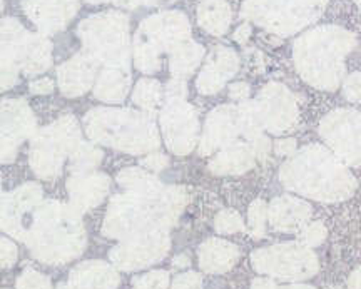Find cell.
<instances>
[{
	"mask_svg": "<svg viewBox=\"0 0 361 289\" xmlns=\"http://www.w3.org/2000/svg\"><path fill=\"white\" fill-rule=\"evenodd\" d=\"M281 180L291 191L323 202L346 199L356 187L350 171L322 146L301 149L283 166Z\"/></svg>",
	"mask_w": 361,
	"mask_h": 289,
	"instance_id": "cell-1",
	"label": "cell"
},
{
	"mask_svg": "<svg viewBox=\"0 0 361 289\" xmlns=\"http://www.w3.org/2000/svg\"><path fill=\"white\" fill-rule=\"evenodd\" d=\"M353 44L348 34L323 30L303 40L300 49L301 70L311 84L335 89L343 72L341 56Z\"/></svg>",
	"mask_w": 361,
	"mask_h": 289,
	"instance_id": "cell-2",
	"label": "cell"
},
{
	"mask_svg": "<svg viewBox=\"0 0 361 289\" xmlns=\"http://www.w3.org/2000/svg\"><path fill=\"white\" fill-rule=\"evenodd\" d=\"M252 266L259 273L283 279V281H303L318 273V257L303 242H288L256 251Z\"/></svg>",
	"mask_w": 361,
	"mask_h": 289,
	"instance_id": "cell-3",
	"label": "cell"
},
{
	"mask_svg": "<svg viewBox=\"0 0 361 289\" xmlns=\"http://www.w3.org/2000/svg\"><path fill=\"white\" fill-rule=\"evenodd\" d=\"M329 147L348 164H361V114L356 111H335L319 128Z\"/></svg>",
	"mask_w": 361,
	"mask_h": 289,
	"instance_id": "cell-4",
	"label": "cell"
},
{
	"mask_svg": "<svg viewBox=\"0 0 361 289\" xmlns=\"http://www.w3.org/2000/svg\"><path fill=\"white\" fill-rule=\"evenodd\" d=\"M168 250V241L159 238L135 239L128 245L119 246L112 252V259L123 269H139L144 266L154 263L164 256Z\"/></svg>",
	"mask_w": 361,
	"mask_h": 289,
	"instance_id": "cell-5",
	"label": "cell"
},
{
	"mask_svg": "<svg viewBox=\"0 0 361 289\" xmlns=\"http://www.w3.org/2000/svg\"><path fill=\"white\" fill-rule=\"evenodd\" d=\"M119 276L104 263H85L71 274L61 289H116Z\"/></svg>",
	"mask_w": 361,
	"mask_h": 289,
	"instance_id": "cell-6",
	"label": "cell"
},
{
	"mask_svg": "<svg viewBox=\"0 0 361 289\" xmlns=\"http://www.w3.org/2000/svg\"><path fill=\"white\" fill-rule=\"evenodd\" d=\"M311 207L295 197H281L271 206V223L279 231H298L310 219Z\"/></svg>",
	"mask_w": 361,
	"mask_h": 289,
	"instance_id": "cell-7",
	"label": "cell"
},
{
	"mask_svg": "<svg viewBox=\"0 0 361 289\" xmlns=\"http://www.w3.org/2000/svg\"><path fill=\"white\" fill-rule=\"evenodd\" d=\"M238 250L223 241H209L200 250V264L207 273H223L234 264Z\"/></svg>",
	"mask_w": 361,
	"mask_h": 289,
	"instance_id": "cell-8",
	"label": "cell"
},
{
	"mask_svg": "<svg viewBox=\"0 0 361 289\" xmlns=\"http://www.w3.org/2000/svg\"><path fill=\"white\" fill-rule=\"evenodd\" d=\"M301 242L305 246L313 247V246H319L326 238V228L322 223H313L301 231Z\"/></svg>",
	"mask_w": 361,
	"mask_h": 289,
	"instance_id": "cell-9",
	"label": "cell"
},
{
	"mask_svg": "<svg viewBox=\"0 0 361 289\" xmlns=\"http://www.w3.org/2000/svg\"><path fill=\"white\" fill-rule=\"evenodd\" d=\"M168 281V273H164V271H154V273L139 279L133 289H166Z\"/></svg>",
	"mask_w": 361,
	"mask_h": 289,
	"instance_id": "cell-10",
	"label": "cell"
},
{
	"mask_svg": "<svg viewBox=\"0 0 361 289\" xmlns=\"http://www.w3.org/2000/svg\"><path fill=\"white\" fill-rule=\"evenodd\" d=\"M19 289H51V283L35 271H25L19 279Z\"/></svg>",
	"mask_w": 361,
	"mask_h": 289,
	"instance_id": "cell-11",
	"label": "cell"
},
{
	"mask_svg": "<svg viewBox=\"0 0 361 289\" xmlns=\"http://www.w3.org/2000/svg\"><path fill=\"white\" fill-rule=\"evenodd\" d=\"M345 94L351 102H361V74H353L346 80Z\"/></svg>",
	"mask_w": 361,
	"mask_h": 289,
	"instance_id": "cell-12",
	"label": "cell"
},
{
	"mask_svg": "<svg viewBox=\"0 0 361 289\" xmlns=\"http://www.w3.org/2000/svg\"><path fill=\"white\" fill-rule=\"evenodd\" d=\"M173 289H201V278L194 273L183 274L176 279Z\"/></svg>",
	"mask_w": 361,
	"mask_h": 289,
	"instance_id": "cell-13",
	"label": "cell"
},
{
	"mask_svg": "<svg viewBox=\"0 0 361 289\" xmlns=\"http://www.w3.org/2000/svg\"><path fill=\"white\" fill-rule=\"evenodd\" d=\"M16 257H17L16 246L11 245L7 239H2V264H4V268H8V266L13 264Z\"/></svg>",
	"mask_w": 361,
	"mask_h": 289,
	"instance_id": "cell-14",
	"label": "cell"
},
{
	"mask_svg": "<svg viewBox=\"0 0 361 289\" xmlns=\"http://www.w3.org/2000/svg\"><path fill=\"white\" fill-rule=\"evenodd\" d=\"M278 152L279 154H291V152H295V147H296V141L295 139H286V141H281L278 144Z\"/></svg>",
	"mask_w": 361,
	"mask_h": 289,
	"instance_id": "cell-15",
	"label": "cell"
},
{
	"mask_svg": "<svg viewBox=\"0 0 361 289\" xmlns=\"http://www.w3.org/2000/svg\"><path fill=\"white\" fill-rule=\"evenodd\" d=\"M348 288L350 289H361V266H358L351 276L348 278Z\"/></svg>",
	"mask_w": 361,
	"mask_h": 289,
	"instance_id": "cell-16",
	"label": "cell"
},
{
	"mask_svg": "<svg viewBox=\"0 0 361 289\" xmlns=\"http://www.w3.org/2000/svg\"><path fill=\"white\" fill-rule=\"evenodd\" d=\"M251 289H278V288L276 284L271 281V279H256V281L252 283Z\"/></svg>",
	"mask_w": 361,
	"mask_h": 289,
	"instance_id": "cell-17",
	"label": "cell"
},
{
	"mask_svg": "<svg viewBox=\"0 0 361 289\" xmlns=\"http://www.w3.org/2000/svg\"><path fill=\"white\" fill-rule=\"evenodd\" d=\"M281 289H314V288L308 286V284H291V286H284Z\"/></svg>",
	"mask_w": 361,
	"mask_h": 289,
	"instance_id": "cell-18",
	"label": "cell"
},
{
	"mask_svg": "<svg viewBox=\"0 0 361 289\" xmlns=\"http://www.w3.org/2000/svg\"><path fill=\"white\" fill-rule=\"evenodd\" d=\"M360 4H361V0H360Z\"/></svg>",
	"mask_w": 361,
	"mask_h": 289,
	"instance_id": "cell-19",
	"label": "cell"
}]
</instances>
